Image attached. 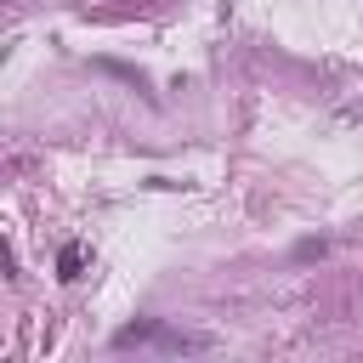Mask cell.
I'll use <instances>...</instances> for the list:
<instances>
[{
	"mask_svg": "<svg viewBox=\"0 0 363 363\" xmlns=\"http://www.w3.org/2000/svg\"><path fill=\"white\" fill-rule=\"evenodd\" d=\"M79 272H85V250H79V244H62V255H57V278L74 284Z\"/></svg>",
	"mask_w": 363,
	"mask_h": 363,
	"instance_id": "6da1fadb",
	"label": "cell"
},
{
	"mask_svg": "<svg viewBox=\"0 0 363 363\" xmlns=\"http://www.w3.org/2000/svg\"><path fill=\"white\" fill-rule=\"evenodd\" d=\"M153 335H159V323H125L119 335H113V346L125 352V346H153Z\"/></svg>",
	"mask_w": 363,
	"mask_h": 363,
	"instance_id": "7a4b0ae2",
	"label": "cell"
},
{
	"mask_svg": "<svg viewBox=\"0 0 363 363\" xmlns=\"http://www.w3.org/2000/svg\"><path fill=\"white\" fill-rule=\"evenodd\" d=\"M23 170H34V159H0V182L6 176H23Z\"/></svg>",
	"mask_w": 363,
	"mask_h": 363,
	"instance_id": "3957f363",
	"label": "cell"
},
{
	"mask_svg": "<svg viewBox=\"0 0 363 363\" xmlns=\"http://www.w3.org/2000/svg\"><path fill=\"white\" fill-rule=\"evenodd\" d=\"M0 272H6V278H17V267H11V244H6V238H0Z\"/></svg>",
	"mask_w": 363,
	"mask_h": 363,
	"instance_id": "277c9868",
	"label": "cell"
}]
</instances>
